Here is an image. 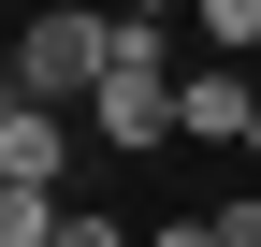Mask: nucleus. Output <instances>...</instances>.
<instances>
[{"label":"nucleus","instance_id":"f257e3e1","mask_svg":"<svg viewBox=\"0 0 261 247\" xmlns=\"http://www.w3.org/2000/svg\"><path fill=\"white\" fill-rule=\"evenodd\" d=\"M174 29H160V15H116V73H102V102H87V116H102V145H160V131H174Z\"/></svg>","mask_w":261,"mask_h":247},{"label":"nucleus","instance_id":"0eeeda50","mask_svg":"<svg viewBox=\"0 0 261 247\" xmlns=\"http://www.w3.org/2000/svg\"><path fill=\"white\" fill-rule=\"evenodd\" d=\"M58 247H130V233H116V218H87V204H73V233H58Z\"/></svg>","mask_w":261,"mask_h":247},{"label":"nucleus","instance_id":"20e7f679","mask_svg":"<svg viewBox=\"0 0 261 247\" xmlns=\"http://www.w3.org/2000/svg\"><path fill=\"white\" fill-rule=\"evenodd\" d=\"M247 116H261L247 73H189V87H174V131H189V145H247Z\"/></svg>","mask_w":261,"mask_h":247},{"label":"nucleus","instance_id":"9d476101","mask_svg":"<svg viewBox=\"0 0 261 247\" xmlns=\"http://www.w3.org/2000/svg\"><path fill=\"white\" fill-rule=\"evenodd\" d=\"M247 160H261V116H247Z\"/></svg>","mask_w":261,"mask_h":247},{"label":"nucleus","instance_id":"1a4fd4ad","mask_svg":"<svg viewBox=\"0 0 261 247\" xmlns=\"http://www.w3.org/2000/svg\"><path fill=\"white\" fill-rule=\"evenodd\" d=\"M130 15H203V0H130Z\"/></svg>","mask_w":261,"mask_h":247},{"label":"nucleus","instance_id":"6e6552de","mask_svg":"<svg viewBox=\"0 0 261 247\" xmlns=\"http://www.w3.org/2000/svg\"><path fill=\"white\" fill-rule=\"evenodd\" d=\"M145 247H218V218H160V233H145Z\"/></svg>","mask_w":261,"mask_h":247},{"label":"nucleus","instance_id":"39448f33","mask_svg":"<svg viewBox=\"0 0 261 247\" xmlns=\"http://www.w3.org/2000/svg\"><path fill=\"white\" fill-rule=\"evenodd\" d=\"M203 44H261V0H203Z\"/></svg>","mask_w":261,"mask_h":247},{"label":"nucleus","instance_id":"423d86ee","mask_svg":"<svg viewBox=\"0 0 261 247\" xmlns=\"http://www.w3.org/2000/svg\"><path fill=\"white\" fill-rule=\"evenodd\" d=\"M218 247H261V189H232V204H218Z\"/></svg>","mask_w":261,"mask_h":247},{"label":"nucleus","instance_id":"f03ea898","mask_svg":"<svg viewBox=\"0 0 261 247\" xmlns=\"http://www.w3.org/2000/svg\"><path fill=\"white\" fill-rule=\"evenodd\" d=\"M102 73H116V15H29L15 29V102H102Z\"/></svg>","mask_w":261,"mask_h":247},{"label":"nucleus","instance_id":"7ed1b4c3","mask_svg":"<svg viewBox=\"0 0 261 247\" xmlns=\"http://www.w3.org/2000/svg\"><path fill=\"white\" fill-rule=\"evenodd\" d=\"M58 175H73V116L0 102V189H44V204H58Z\"/></svg>","mask_w":261,"mask_h":247}]
</instances>
